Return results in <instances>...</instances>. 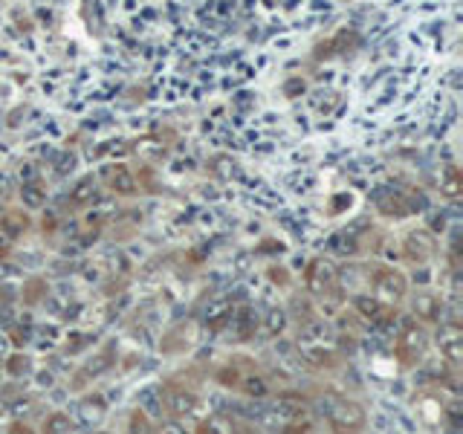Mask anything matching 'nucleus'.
<instances>
[{
  "instance_id": "14",
  "label": "nucleus",
  "mask_w": 463,
  "mask_h": 434,
  "mask_svg": "<svg viewBox=\"0 0 463 434\" xmlns=\"http://www.w3.org/2000/svg\"><path fill=\"white\" fill-rule=\"evenodd\" d=\"M229 321H235V333H237V339L241 342H246V339H252L255 336V330H258V318H255V313L252 310H241L235 318H229Z\"/></svg>"
},
{
  "instance_id": "12",
  "label": "nucleus",
  "mask_w": 463,
  "mask_h": 434,
  "mask_svg": "<svg viewBox=\"0 0 463 434\" xmlns=\"http://www.w3.org/2000/svg\"><path fill=\"white\" fill-rule=\"evenodd\" d=\"M440 194L446 200H457L460 194H463V177L460 171L452 165V168H446V174L440 177Z\"/></svg>"
},
{
  "instance_id": "16",
  "label": "nucleus",
  "mask_w": 463,
  "mask_h": 434,
  "mask_svg": "<svg viewBox=\"0 0 463 434\" xmlns=\"http://www.w3.org/2000/svg\"><path fill=\"white\" fill-rule=\"evenodd\" d=\"M237 388H241V391H246L249 397H263L266 391H270V388H266V382L261 380V376H244V380H241V385H237Z\"/></svg>"
},
{
  "instance_id": "23",
  "label": "nucleus",
  "mask_w": 463,
  "mask_h": 434,
  "mask_svg": "<svg viewBox=\"0 0 463 434\" xmlns=\"http://www.w3.org/2000/svg\"><path fill=\"white\" fill-rule=\"evenodd\" d=\"M333 200H336V203H330V212H333V215H339L345 206L350 208V200H354V197H350V194H336Z\"/></svg>"
},
{
  "instance_id": "8",
  "label": "nucleus",
  "mask_w": 463,
  "mask_h": 434,
  "mask_svg": "<svg viewBox=\"0 0 463 434\" xmlns=\"http://www.w3.org/2000/svg\"><path fill=\"white\" fill-rule=\"evenodd\" d=\"M431 255H434V237H431V232L417 229V232H411L409 237H405V258H409L411 263H423Z\"/></svg>"
},
{
  "instance_id": "2",
  "label": "nucleus",
  "mask_w": 463,
  "mask_h": 434,
  "mask_svg": "<svg viewBox=\"0 0 463 434\" xmlns=\"http://www.w3.org/2000/svg\"><path fill=\"white\" fill-rule=\"evenodd\" d=\"M336 281H339V272H336V267H333L330 261L313 258L310 263H307L304 284H307V290H310L313 296H327V292H333V290H336Z\"/></svg>"
},
{
  "instance_id": "5",
  "label": "nucleus",
  "mask_w": 463,
  "mask_h": 434,
  "mask_svg": "<svg viewBox=\"0 0 463 434\" xmlns=\"http://www.w3.org/2000/svg\"><path fill=\"white\" fill-rule=\"evenodd\" d=\"M374 287L383 292V299L388 301H400L405 292H409V281H405V275L391 270V267H380L374 272Z\"/></svg>"
},
{
  "instance_id": "11",
  "label": "nucleus",
  "mask_w": 463,
  "mask_h": 434,
  "mask_svg": "<svg viewBox=\"0 0 463 434\" xmlns=\"http://www.w3.org/2000/svg\"><path fill=\"white\" fill-rule=\"evenodd\" d=\"M96 200H99V183H96L93 174L81 177L73 186V191H69V203L73 206H87V203H96Z\"/></svg>"
},
{
  "instance_id": "9",
  "label": "nucleus",
  "mask_w": 463,
  "mask_h": 434,
  "mask_svg": "<svg viewBox=\"0 0 463 434\" xmlns=\"http://www.w3.org/2000/svg\"><path fill=\"white\" fill-rule=\"evenodd\" d=\"M354 307H356L359 316H365L368 321H376V325H388V321L397 316L385 301L371 299V296H356V299H354Z\"/></svg>"
},
{
  "instance_id": "13",
  "label": "nucleus",
  "mask_w": 463,
  "mask_h": 434,
  "mask_svg": "<svg viewBox=\"0 0 463 434\" xmlns=\"http://www.w3.org/2000/svg\"><path fill=\"white\" fill-rule=\"evenodd\" d=\"M440 299L434 296V292H423V296H417V301H414V313L420 316V318H426V321H434L440 316Z\"/></svg>"
},
{
  "instance_id": "21",
  "label": "nucleus",
  "mask_w": 463,
  "mask_h": 434,
  "mask_svg": "<svg viewBox=\"0 0 463 434\" xmlns=\"http://www.w3.org/2000/svg\"><path fill=\"white\" fill-rule=\"evenodd\" d=\"M23 200L26 203H30V206H41V203H44V188H41V186H23Z\"/></svg>"
},
{
  "instance_id": "17",
  "label": "nucleus",
  "mask_w": 463,
  "mask_h": 434,
  "mask_svg": "<svg viewBox=\"0 0 463 434\" xmlns=\"http://www.w3.org/2000/svg\"><path fill=\"white\" fill-rule=\"evenodd\" d=\"M44 428H47V431H69V428H73V423H69L67 414H50L47 423H44Z\"/></svg>"
},
{
  "instance_id": "22",
  "label": "nucleus",
  "mask_w": 463,
  "mask_h": 434,
  "mask_svg": "<svg viewBox=\"0 0 463 434\" xmlns=\"http://www.w3.org/2000/svg\"><path fill=\"white\" fill-rule=\"evenodd\" d=\"M281 327H284V313H270V316H266V330H270V333H278Z\"/></svg>"
},
{
  "instance_id": "7",
  "label": "nucleus",
  "mask_w": 463,
  "mask_h": 434,
  "mask_svg": "<svg viewBox=\"0 0 463 434\" xmlns=\"http://www.w3.org/2000/svg\"><path fill=\"white\" fill-rule=\"evenodd\" d=\"M162 405L174 417H186L197 409V397H194L191 391L180 388V385H168V388H162Z\"/></svg>"
},
{
  "instance_id": "18",
  "label": "nucleus",
  "mask_w": 463,
  "mask_h": 434,
  "mask_svg": "<svg viewBox=\"0 0 463 434\" xmlns=\"http://www.w3.org/2000/svg\"><path fill=\"white\" fill-rule=\"evenodd\" d=\"M6 371H9L12 376H23L26 371H30V359H26V356H21V354L9 356V362H6Z\"/></svg>"
},
{
  "instance_id": "10",
  "label": "nucleus",
  "mask_w": 463,
  "mask_h": 434,
  "mask_svg": "<svg viewBox=\"0 0 463 434\" xmlns=\"http://www.w3.org/2000/svg\"><path fill=\"white\" fill-rule=\"evenodd\" d=\"M102 177H105V183L114 188L116 194H133L136 191V177L125 165H107L105 171H102Z\"/></svg>"
},
{
  "instance_id": "1",
  "label": "nucleus",
  "mask_w": 463,
  "mask_h": 434,
  "mask_svg": "<svg viewBox=\"0 0 463 434\" xmlns=\"http://www.w3.org/2000/svg\"><path fill=\"white\" fill-rule=\"evenodd\" d=\"M319 405H321V417H325L327 426H333L336 431H356V428L365 426V411L354 400L325 394Z\"/></svg>"
},
{
  "instance_id": "4",
  "label": "nucleus",
  "mask_w": 463,
  "mask_h": 434,
  "mask_svg": "<svg viewBox=\"0 0 463 434\" xmlns=\"http://www.w3.org/2000/svg\"><path fill=\"white\" fill-rule=\"evenodd\" d=\"M423 347H426V339L423 333H420L414 325H405V330L400 333V339L394 345V354L402 365H414V362L423 356Z\"/></svg>"
},
{
  "instance_id": "20",
  "label": "nucleus",
  "mask_w": 463,
  "mask_h": 434,
  "mask_svg": "<svg viewBox=\"0 0 463 434\" xmlns=\"http://www.w3.org/2000/svg\"><path fill=\"white\" fill-rule=\"evenodd\" d=\"M41 290H47V287H44V281H38V278H32V281L26 284V290H23V301H26V304H35V301L41 299Z\"/></svg>"
},
{
  "instance_id": "6",
  "label": "nucleus",
  "mask_w": 463,
  "mask_h": 434,
  "mask_svg": "<svg viewBox=\"0 0 463 434\" xmlns=\"http://www.w3.org/2000/svg\"><path fill=\"white\" fill-rule=\"evenodd\" d=\"M438 347L449 365H460L463 359V330L457 325H446L438 333Z\"/></svg>"
},
{
  "instance_id": "25",
  "label": "nucleus",
  "mask_w": 463,
  "mask_h": 434,
  "mask_svg": "<svg viewBox=\"0 0 463 434\" xmlns=\"http://www.w3.org/2000/svg\"><path fill=\"white\" fill-rule=\"evenodd\" d=\"M6 252H9V246H6V241H0V258H6Z\"/></svg>"
},
{
  "instance_id": "24",
  "label": "nucleus",
  "mask_w": 463,
  "mask_h": 434,
  "mask_svg": "<svg viewBox=\"0 0 463 434\" xmlns=\"http://www.w3.org/2000/svg\"><path fill=\"white\" fill-rule=\"evenodd\" d=\"M270 275H272V281H281V284H287V281H290V275H287L284 270H281V272H278V270H272Z\"/></svg>"
},
{
  "instance_id": "15",
  "label": "nucleus",
  "mask_w": 463,
  "mask_h": 434,
  "mask_svg": "<svg viewBox=\"0 0 463 434\" xmlns=\"http://www.w3.org/2000/svg\"><path fill=\"white\" fill-rule=\"evenodd\" d=\"M0 226H3V232H6L9 237H18V235L26 232L30 220H26V215H21V212H6L3 220H0Z\"/></svg>"
},
{
  "instance_id": "3",
  "label": "nucleus",
  "mask_w": 463,
  "mask_h": 434,
  "mask_svg": "<svg viewBox=\"0 0 463 434\" xmlns=\"http://www.w3.org/2000/svg\"><path fill=\"white\" fill-rule=\"evenodd\" d=\"M376 208L385 217H409L417 208H423V200L420 197L414 200V194H405V191H383L380 200H376Z\"/></svg>"
},
{
  "instance_id": "19",
  "label": "nucleus",
  "mask_w": 463,
  "mask_h": 434,
  "mask_svg": "<svg viewBox=\"0 0 463 434\" xmlns=\"http://www.w3.org/2000/svg\"><path fill=\"white\" fill-rule=\"evenodd\" d=\"M217 380L226 385V388H237V385H241V380H244V373L237 371V368H226V371L217 373Z\"/></svg>"
}]
</instances>
